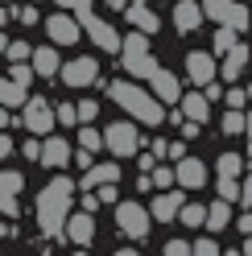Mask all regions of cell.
I'll use <instances>...</instances> for the list:
<instances>
[{
	"label": "cell",
	"instance_id": "cell-14",
	"mask_svg": "<svg viewBox=\"0 0 252 256\" xmlns=\"http://www.w3.org/2000/svg\"><path fill=\"white\" fill-rule=\"evenodd\" d=\"M178 186H186V190L207 186V166H202L198 157H182L178 162Z\"/></svg>",
	"mask_w": 252,
	"mask_h": 256
},
{
	"label": "cell",
	"instance_id": "cell-6",
	"mask_svg": "<svg viewBox=\"0 0 252 256\" xmlns=\"http://www.w3.org/2000/svg\"><path fill=\"white\" fill-rule=\"evenodd\" d=\"M78 21L87 25V34H91V42L100 46V50H108V54H116V50H124V42H120V34L108 21H100V17H91V8H78Z\"/></svg>",
	"mask_w": 252,
	"mask_h": 256
},
{
	"label": "cell",
	"instance_id": "cell-24",
	"mask_svg": "<svg viewBox=\"0 0 252 256\" xmlns=\"http://www.w3.org/2000/svg\"><path fill=\"white\" fill-rule=\"evenodd\" d=\"M21 100H25V83L4 78V83H0V104H4V108H21Z\"/></svg>",
	"mask_w": 252,
	"mask_h": 256
},
{
	"label": "cell",
	"instance_id": "cell-46",
	"mask_svg": "<svg viewBox=\"0 0 252 256\" xmlns=\"http://www.w3.org/2000/svg\"><path fill=\"white\" fill-rule=\"evenodd\" d=\"M236 228H240V232H244V236H252V215H244V219H240V223H236Z\"/></svg>",
	"mask_w": 252,
	"mask_h": 256
},
{
	"label": "cell",
	"instance_id": "cell-55",
	"mask_svg": "<svg viewBox=\"0 0 252 256\" xmlns=\"http://www.w3.org/2000/svg\"><path fill=\"white\" fill-rule=\"evenodd\" d=\"M248 100H252V87H248Z\"/></svg>",
	"mask_w": 252,
	"mask_h": 256
},
{
	"label": "cell",
	"instance_id": "cell-10",
	"mask_svg": "<svg viewBox=\"0 0 252 256\" xmlns=\"http://www.w3.org/2000/svg\"><path fill=\"white\" fill-rule=\"evenodd\" d=\"M186 74H190V83L211 87L215 83V58L202 54V50H190V54H186Z\"/></svg>",
	"mask_w": 252,
	"mask_h": 256
},
{
	"label": "cell",
	"instance_id": "cell-11",
	"mask_svg": "<svg viewBox=\"0 0 252 256\" xmlns=\"http://www.w3.org/2000/svg\"><path fill=\"white\" fill-rule=\"evenodd\" d=\"M66 240H70L74 248H87L91 240H96V219H91V211L70 215V219H66Z\"/></svg>",
	"mask_w": 252,
	"mask_h": 256
},
{
	"label": "cell",
	"instance_id": "cell-9",
	"mask_svg": "<svg viewBox=\"0 0 252 256\" xmlns=\"http://www.w3.org/2000/svg\"><path fill=\"white\" fill-rule=\"evenodd\" d=\"M46 34H50V46H74L78 42V21L66 17V12H54L46 21Z\"/></svg>",
	"mask_w": 252,
	"mask_h": 256
},
{
	"label": "cell",
	"instance_id": "cell-20",
	"mask_svg": "<svg viewBox=\"0 0 252 256\" xmlns=\"http://www.w3.org/2000/svg\"><path fill=\"white\" fill-rule=\"evenodd\" d=\"M198 4H202V12H207L211 21H219V25H232L236 8H240L236 0H198Z\"/></svg>",
	"mask_w": 252,
	"mask_h": 256
},
{
	"label": "cell",
	"instance_id": "cell-5",
	"mask_svg": "<svg viewBox=\"0 0 252 256\" xmlns=\"http://www.w3.org/2000/svg\"><path fill=\"white\" fill-rule=\"evenodd\" d=\"M116 228L128 240H145L149 236V211L140 202H120L116 206Z\"/></svg>",
	"mask_w": 252,
	"mask_h": 256
},
{
	"label": "cell",
	"instance_id": "cell-16",
	"mask_svg": "<svg viewBox=\"0 0 252 256\" xmlns=\"http://www.w3.org/2000/svg\"><path fill=\"white\" fill-rule=\"evenodd\" d=\"M149 83H153V91H157V100H166V104H182V83H178L170 70L157 66V74L149 78Z\"/></svg>",
	"mask_w": 252,
	"mask_h": 256
},
{
	"label": "cell",
	"instance_id": "cell-3",
	"mask_svg": "<svg viewBox=\"0 0 252 256\" xmlns=\"http://www.w3.org/2000/svg\"><path fill=\"white\" fill-rule=\"evenodd\" d=\"M124 70L132 78H153L157 74V62L149 54V34H128L124 38Z\"/></svg>",
	"mask_w": 252,
	"mask_h": 256
},
{
	"label": "cell",
	"instance_id": "cell-37",
	"mask_svg": "<svg viewBox=\"0 0 252 256\" xmlns=\"http://www.w3.org/2000/svg\"><path fill=\"white\" fill-rule=\"evenodd\" d=\"M224 100H228V108H236V112H240V108L248 104V91H240V87H232V91L224 95Z\"/></svg>",
	"mask_w": 252,
	"mask_h": 256
},
{
	"label": "cell",
	"instance_id": "cell-54",
	"mask_svg": "<svg viewBox=\"0 0 252 256\" xmlns=\"http://www.w3.org/2000/svg\"><path fill=\"white\" fill-rule=\"evenodd\" d=\"M132 4H145V0H132Z\"/></svg>",
	"mask_w": 252,
	"mask_h": 256
},
{
	"label": "cell",
	"instance_id": "cell-29",
	"mask_svg": "<svg viewBox=\"0 0 252 256\" xmlns=\"http://www.w3.org/2000/svg\"><path fill=\"white\" fill-rule=\"evenodd\" d=\"M224 132H228V136H240V132H248V116L232 108L228 116H224Z\"/></svg>",
	"mask_w": 252,
	"mask_h": 256
},
{
	"label": "cell",
	"instance_id": "cell-40",
	"mask_svg": "<svg viewBox=\"0 0 252 256\" xmlns=\"http://www.w3.org/2000/svg\"><path fill=\"white\" fill-rule=\"evenodd\" d=\"M42 149H46V140H25V157L29 162H42Z\"/></svg>",
	"mask_w": 252,
	"mask_h": 256
},
{
	"label": "cell",
	"instance_id": "cell-39",
	"mask_svg": "<svg viewBox=\"0 0 252 256\" xmlns=\"http://www.w3.org/2000/svg\"><path fill=\"white\" fill-rule=\"evenodd\" d=\"M58 120H62V124H74V120H78V104H62V108H58Z\"/></svg>",
	"mask_w": 252,
	"mask_h": 256
},
{
	"label": "cell",
	"instance_id": "cell-28",
	"mask_svg": "<svg viewBox=\"0 0 252 256\" xmlns=\"http://www.w3.org/2000/svg\"><path fill=\"white\" fill-rule=\"evenodd\" d=\"M236 46H240V42H236V29H232V25H219V34H215V54H232Z\"/></svg>",
	"mask_w": 252,
	"mask_h": 256
},
{
	"label": "cell",
	"instance_id": "cell-8",
	"mask_svg": "<svg viewBox=\"0 0 252 256\" xmlns=\"http://www.w3.org/2000/svg\"><path fill=\"white\" fill-rule=\"evenodd\" d=\"M25 128L29 132H38V136H46L54 128V108H50V100H25Z\"/></svg>",
	"mask_w": 252,
	"mask_h": 256
},
{
	"label": "cell",
	"instance_id": "cell-35",
	"mask_svg": "<svg viewBox=\"0 0 252 256\" xmlns=\"http://www.w3.org/2000/svg\"><path fill=\"white\" fill-rule=\"evenodd\" d=\"M96 116H100V104H96V100H78V120H83V124H91Z\"/></svg>",
	"mask_w": 252,
	"mask_h": 256
},
{
	"label": "cell",
	"instance_id": "cell-34",
	"mask_svg": "<svg viewBox=\"0 0 252 256\" xmlns=\"http://www.w3.org/2000/svg\"><path fill=\"white\" fill-rule=\"evenodd\" d=\"M34 74H38V70L25 66V62H12V66H8V78H17V83H25V87L34 83Z\"/></svg>",
	"mask_w": 252,
	"mask_h": 256
},
{
	"label": "cell",
	"instance_id": "cell-17",
	"mask_svg": "<svg viewBox=\"0 0 252 256\" xmlns=\"http://www.w3.org/2000/svg\"><path fill=\"white\" fill-rule=\"evenodd\" d=\"M182 215V194H174V190H162V194L153 198V219L157 223H170Z\"/></svg>",
	"mask_w": 252,
	"mask_h": 256
},
{
	"label": "cell",
	"instance_id": "cell-18",
	"mask_svg": "<svg viewBox=\"0 0 252 256\" xmlns=\"http://www.w3.org/2000/svg\"><path fill=\"white\" fill-rule=\"evenodd\" d=\"M244 66H248V46H236L232 54H224V66H219V74H224L228 83H236V78L244 74Z\"/></svg>",
	"mask_w": 252,
	"mask_h": 256
},
{
	"label": "cell",
	"instance_id": "cell-21",
	"mask_svg": "<svg viewBox=\"0 0 252 256\" xmlns=\"http://www.w3.org/2000/svg\"><path fill=\"white\" fill-rule=\"evenodd\" d=\"M34 70L46 74V78H54V70H62V58H58L54 46H42V50L34 54Z\"/></svg>",
	"mask_w": 252,
	"mask_h": 256
},
{
	"label": "cell",
	"instance_id": "cell-25",
	"mask_svg": "<svg viewBox=\"0 0 252 256\" xmlns=\"http://www.w3.org/2000/svg\"><path fill=\"white\" fill-rule=\"evenodd\" d=\"M21 190H25V178H21L17 170H4V174H0V198H17Z\"/></svg>",
	"mask_w": 252,
	"mask_h": 256
},
{
	"label": "cell",
	"instance_id": "cell-26",
	"mask_svg": "<svg viewBox=\"0 0 252 256\" xmlns=\"http://www.w3.org/2000/svg\"><path fill=\"white\" fill-rule=\"evenodd\" d=\"M78 149H87V153H100V149H108V140H104V132H96L91 124H83V132H78Z\"/></svg>",
	"mask_w": 252,
	"mask_h": 256
},
{
	"label": "cell",
	"instance_id": "cell-7",
	"mask_svg": "<svg viewBox=\"0 0 252 256\" xmlns=\"http://www.w3.org/2000/svg\"><path fill=\"white\" fill-rule=\"evenodd\" d=\"M58 74H62V83H66V87H91V83H96V74H100V62L96 58H74Z\"/></svg>",
	"mask_w": 252,
	"mask_h": 256
},
{
	"label": "cell",
	"instance_id": "cell-44",
	"mask_svg": "<svg viewBox=\"0 0 252 256\" xmlns=\"http://www.w3.org/2000/svg\"><path fill=\"white\" fill-rule=\"evenodd\" d=\"M170 157H174V162H182V157H186V145H182V140H174V145H170Z\"/></svg>",
	"mask_w": 252,
	"mask_h": 256
},
{
	"label": "cell",
	"instance_id": "cell-19",
	"mask_svg": "<svg viewBox=\"0 0 252 256\" xmlns=\"http://www.w3.org/2000/svg\"><path fill=\"white\" fill-rule=\"evenodd\" d=\"M128 21L140 29V34H157V29H162V21H157V12L149 4H128Z\"/></svg>",
	"mask_w": 252,
	"mask_h": 256
},
{
	"label": "cell",
	"instance_id": "cell-32",
	"mask_svg": "<svg viewBox=\"0 0 252 256\" xmlns=\"http://www.w3.org/2000/svg\"><path fill=\"white\" fill-rule=\"evenodd\" d=\"M178 182V170H170V166H153V186L157 190H170Z\"/></svg>",
	"mask_w": 252,
	"mask_h": 256
},
{
	"label": "cell",
	"instance_id": "cell-23",
	"mask_svg": "<svg viewBox=\"0 0 252 256\" xmlns=\"http://www.w3.org/2000/svg\"><path fill=\"white\" fill-rule=\"evenodd\" d=\"M228 223H232V206H228V198H215V202L207 206V228L219 232V228H228Z\"/></svg>",
	"mask_w": 252,
	"mask_h": 256
},
{
	"label": "cell",
	"instance_id": "cell-30",
	"mask_svg": "<svg viewBox=\"0 0 252 256\" xmlns=\"http://www.w3.org/2000/svg\"><path fill=\"white\" fill-rule=\"evenodd\" d=\"M240 170H244V157L240 153H224V157H219V178H236Z\"/></svg>",
	"mask_w": 252,
	"mask_h": 256
},
{
	"label": "cell",
	"instance_id": "cell-2",
	"mask_svg": "<svg viewBox=\"0 0 252 256\" xmlns=\"http://www.w3.org/2000/svg\"><path fill=\"white\" fill-rule=\"evenodd\" d=\"M108 95H112L116 108H124L136 124H153V128H157V124L166 120L162 104H157L145 87H136V83H124V78H120V83H112V91H108Z\"/></svg>",
	"mask_w": 252,
	"mask_h": 256
},
{
	"label": "cell",
	"instance_id": "cell-33",
	"mask_svg": "<svg viewBox=\"0 0 252 256\" xmlns=\"http://www.w3.org/2000/svg\"><path fill=\"white\" fill-rule=\"evenodd\" d=\"M219 198H244V186L240 182H236V178H219Z\"/></svg>",
	"mask_w": 252,
	"mask_h": 256
},
{
	"label": "cell",
	"instance_id": "cell-45",
	"mask_svg": "<svg viewBox=\"0 0 252 256\" xmlns=\"http://www.w3.org/2000/svg\"><path fill=\"white\" fill-rule=\"evenodd\" d=\"M96 194H100L104 202H112V198H116V186H100V190H96Z\"/></svg>",
	"mask_w": 252,
	"mask_h": 256
},
{
	"label": "cell",
	"instance_id": "cell-50",
	"mask_svg": "<svg viewBox=\"0 0 252 256\" xmlns=\"http://www.w3.org/2000/svg\"><path fill=\"white\" fill-rule=\"evenodd\" d=\"M240 252H244V256H252V236L244 240V248H240Z\"/></svg>",
	"mask_w": 252,
	"mask_h": 256
},
{
	"label": "cell",
	"instance_id": "cell-47",
	"mask_svg": "<svg viewBox=\"0 0 252 256\" xmlns=\"http://www.w3.org/2000/svg\"><path fill=\"white\" fill-rule=\"evenodd\" d=\"M240 202H248V206H252V178H244V198H240Z\"/></svg>",
	"mask_w": 252,
	"mask_h": 256
},
{
	"label": "cell",
	"instance_id": "cell-52",
	"mask_svg": "<svg viewBox=\"0 0 252 256\" xmlns=\"http://www.w3.org/2000/svg\"><path fill=\"white\" fill-rule=\"evenodd\" d=\"M74 256H91V252H87V248H78V252H74Z\"/></svg>",
	"mask_w": 252,
	"mask_h": 256
},
{
	"label": "cell",
	"instance_id": "cell-31",
	"mask_svg": "<svg viewBox=\"0 0 252 256\" xmlns=\"http://www.w3.org/2000/svg\"><path fill=\"white\" fill-rule=\"evenodd\" d=\"M4 54H8V62H34L38 50H29V42H8Z\"/></svg>",
	"mask_w": 252,
	"mask_h": 256
},
{
	"label": "cell",
	"instance_id": "cell-38",
	"mask_svg": "<svg viewBox=\"0 0 252 256\" xmlns=\"http://www.w3.org/2000/svg\"><path fill=\"white\" fill-rule=\"evenodd\" d=\"M194 256H219V244H215L211 236H207V240H198V244H194Z\"/></svg>",
	"mask_w": 252,
	"mask_h": 256
},
{
	"label": "cell",
	"instance_id": "cell-53",
	"mask_svg": "<svg viewBox=\"0 0 252 256\" xmlns=\"http://www.w3.org/2000/svg\"><path fill=\"white\" fill-rule=\"evenodd\" d=\"M228 256H244V252H228Z\"/></svg>",
	"mask_w": 252,
	"mask_h": 256
},
{
	"label": "cell",
	"instance_id": "cell-51",
	"mask_svg": "<svg viewBox=\"0 0 252 256\" xmlns=\"http://www.w3.org/2000/svg\"><path fill=\"white\" fill-rule=\"evenodd\" d=\"M248 140H252V112H248Z\"/></svg>",
	"mask_w": 252,
	"mask_h": 256
},
{
	"label": "cell",
	"instance_id": "cell-41",
	"mask_svg": "<svg viewBox=\"0 0 252 256\" xmlns=\"http://www.w3.org/2000/svg\"><path fill=\"white\" fill-rule=\"evenodd\" d=\"M21 25H38V8H34V4L21 8Z\"/></svg>",
	"mask_w": 252,
	"mask_h": 256
},
{
	"label": "cell",
	"instance_id": "cell-36",
	"mask_svg": "<svg viewBox=\"0 0 252 256\" xmlns=\"http://www.w3.org/2000/svg\"><path fill=\"white\" fill-rule=\"evenodd\" d=\"M166 256H194V244H186V240H170Z\"/></svg>",
	"mask_w": 252,
	"mask_h": 256
},
{
	"label": "cell",
	"instance_id": "cell-1",
	"mask_svg": "<svg viewBox=\"0 0 252 256\" xmlns=\"http://www.w3.org/2000/svg\"><path fill=\"white\" fill-rule=\"evenodd\" d=\"M70 194H74V182L70 178H58L42 190V198H38V228L46 232V236H62L66 232V211H70Z\"/></svg>",
	"mask_w": 252,
	"mask_h": 256
},
{
	"label": "cell",
	"instance_id": "cell-27",
	"mask_svg": "<svg viewBox=\"0 0 252 256\" xmlns=\"http://www.w3.org/2000/svg\"><path fill=\"white\" fill-rule=\"evenodd\" d=\"M182 228H207V206H198V202H190V206H182Z\"/></svg>",
	"mask_w": 252,
	"mask_h": 256
},
{
	"label": "cell",
	"instance_id": "cell-12",
	"mask_svg": "<svg viewBox=\"0 0 252 256\" xmlns=\"http://www.w3.org/2000/svg\"><path fill=\"white\" fill-rule=\"evenodd\" d=\"M120 182V162H108V166H91L87 174H83V190H100V186H116Z\"/></svg>",
	"mask_w": 252,
	"mask_h": 256
},
{
	"label": "cell",
	"instance_id": "cell-15",
	"mask_svg": "<svg viewBox=\"0 0 252 256\" xmlns=\"http://www.w3.org/2000/svg\"><path fill=\"white\" fill-rule=\"evenodd\" d=\"M42 166H46V170H62V166H70V145H66L62 136H46Z\"/></svg>",
	"mask_w": 252,
	"mask_h": 256
},
{
	"label": "cell",
	"instance_id": "cell-48",
	"mask_svg": "<svg viewBox=\"0 0 252 256\" xmlns=\"http://www.w3.org/2000/svg\"><path fill=\"white\" fill-rule=\"evenodd\" d=\"M116 256H140L136 248H116Z\"/></svg>",
	"mask_w": 252,
	"mask_h": 256
},
{
	"label": "cell",
	"instance_id": "cell-22",
	"mask_svg": "<svg viewBox=\"0 0 252 256\" xmlns=\"http://www.w3.org/2000/svg\"><path fill=\"white\" fill-rule=\"evenodd\" d=\"M182 112H186V120H194V124H202L211 116V104H207V95H198V91H190L182 100Z\"/></svg>",
	"mask_w": 252,
	"mask_h": 256
},
{
	"label": "cell",
	"instance_id": "cell-49",
	"mask_svg": "<svg viewBox=\"0 0 252 256\" xmlns=\"http://www.w3.org/2000/svg\"><path fill=\"white\" fill-rule=\"evenodd\" d=\"M108 4H112V8H128L132 0H108Z\"/></svg>",
	"mask_w": 252,
	"mask_h": 256
},
{
	"label": "cell",
	"instance_id": "cell-13",
	"mask_svg": "<svg viewBox=\"0 0 252 256\" xmlns=\"http://www.w3.org/2000/svg\"><path fill=\"white\" fill-rule=\"evenodd\" d=\"M202 17H207V12H202V4H194V0H178L174 4V25L182 29V34H194V29L202 25Z\"/></svg>",
	"mask_w": 252,
	"mask_h": 256
},
{
	"label": "cell",
	"instance_id": "cell-43",
	"mask_svg": "<svg viewBox=\"0 0 252 256\" xmlns=\"http://www.w3.org/2000/svg\"><path fill=\"white\" fill-rule=\"evenodd\" d=\"M83 194H87V198H83V211H96V206H100V202H104V198H100V194H91V190H83Z\"/></svg>",
	"mask_w": 252,
	"mask_h": 256
},
{
	"label": "cell",
	"instance_id": "cell-4",
	"mask_svg": "<svg viewBox=\"0 0 252 256\" xmlns=\"http://www.w3.org/2000/svg\"><path fill=\"white\" fill-rule=\"evenodd\" d=\"M104 140H108V149H112L116 162H124V157H136V153H140V132H136V124H132V120H116V124H108V128H104Z\"/></svg>",
	"mask_w": 252,
	"mask_h": 256
},
{
	"label": "cell",
	"instance_id": "cell-42",
	"mask_svg": "<svg viewBox=\"0 0 252 256\" xmlns=\"http://www.w3.org/2000/svg\"><path fill=\"white\" fill-rule=\"evenodd\" d=\"M0 211H4V219H17V198H4V202H0Z\"/></svg>",
	"mask_w": 252,
	"mask_h": 256
}]
</instances>
